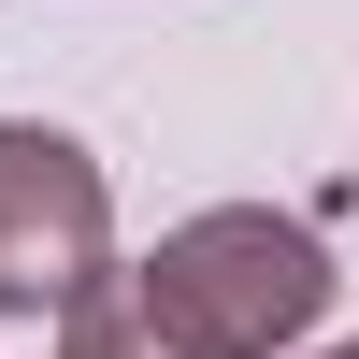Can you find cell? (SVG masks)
I'll return each instance as SVG.
<instances>
[{
  "mask_svg": "<svg viewBox=\"0 0 359 359\" xmlns=\"http://www.w3.org/2000/svg\"><path fill=\"white\" fill-rule=\"evenodd\" d=\"M130 287H144V316L187 359H287L331 316V245L302 216H273V201H216V216L158 230V259Z\"/></svg>",
  "mask_w": 359,
  "mask_h": 359,
  "instance_id": "cell-1",
  "label": "cell"
},
{
  "mask_svg": "<svg viewBox=\"0 0 359 359\" xmlns=\"http://www.w3.org/2000/svg\"><path fill=\"white\" fill-rule=\"evenodd\" d=\"M115 273V187L72 130L0 115V316H72Z\"/></svg>",
  "mask_w": 359,
  "mask_h": 359,
  "instance_id": "cell-2",
  "label": "cell"
},
{
  "mask_svg": "<svg viewBox=\"0 0 359 359\" xmlns=\"http://www.w3.org/2000/svg\"><path fill=\"white\" fill-rule=\"evenodd\" d=\"M331 359H359V345H331Z\"/></svg>",
  "mask_w": 359,
  "mask_h": 359,
  "instance_id": "cell-4",
  "label": "cell"
},
{
  "mask_svg": "<svg viewBox=\"0 0 359 359\" xmlns=\"http://www.w3.org/2000/svg\"><path fill=\"white\" fill-rule=\"evenodd\" d=\"M57 359H187V345L144 316V287H130V273H101L72 316H57Z\"/></svg>",
  "mask_w": 359,
  "mask_h": 359,
  "instance_id": "cell-3",
  "label": "cell"
}]
</instances>
